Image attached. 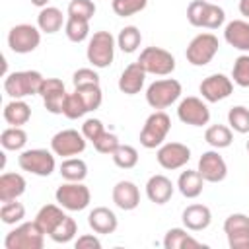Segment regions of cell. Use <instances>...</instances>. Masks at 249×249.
Masks as SVG:
<instances>
[{
    "label": "cell",
    "instance_id": "cell-23",
    "mask_svg": "<svg viewBox=\"0 0 249 249\" xmlns=\"http://www.w3.org/2000/svg\"><path fill=\"white\" fill-rule=\"evenodd\" d=\"M25 177L21 173H2L0 175V202L18 200L25 193Z\"/></svg>",
    "mask_w": 249,
    "mask_h": 249
},
{
    "label": "cell",
    "instance_id": "cell-35",
    "mask_svg": "<svg viewBox=\"0 0 249 249\" xmlns=\"http://www.w3.org/2000/svg\"><path fill=\"white\" fill-rule=\"evenodd\" d=\"M113 161L117 167L121 169H132L136 163H138V150L134 146H128V144H121L115 154H113Z\"/></svg>",
    "mask_w": 249,
    "mask_h": 249
},
{
    "label": "cell",
    "instance_id": "cell-49",
    "mask_svg": "<svg viewBox=\"0 0 249 249\" xmlns=\"http://www.w3.org/2000/svg\"><path fill=\"white\" fill-rule=\"evenodd\" d=\"M228 245L230 249H249V231H239V233H230Z\"/></svg>",
    "mask_w": 249,
    "mask_h": 249
},
{
    "label": "cell",
    "instance_id": "cell-51",
    "mask_svg": "<svg viewBox=\"0 0 249 249\" xmlns=\"http://www.w3.org/2000/svg\"><path fill=\"white\" fill-rule=\"evenodd\" d=\"M239 14L249 19V0H239Z\"/></svg>",
    "mask_w": 249,
    "mask_h": 249
},
{
    "label": "cell",
    "instance_id": "cell-53",
    "mask_svg": "<svg viewBox=\"0 0 249 249\" xmlns=\"http://www.w3.org/2000/svg\"><path fill=\"white\" fill-rule=\"evenodd\" d=\"M245 148H247V152H249V140H247V144H245Z\"/></svg>",
    "mask_w": 249,
    "mask_h": 249
},
{
    "label": "cell",
    "instance_id": "cell-3",
    "mask_svg": "<svg viewBox=\"0 0 249 249\" xmlns=\"http://www.w3.org/2000/svg\"><path fill=\"white\" fill-rule=\"evenodd\" d=\"M115 45H117V39L109 31H95L88 43V49H86L88 62L93 68L111 66V62L115 58Z\"/></svg>",
    "mask_w": 249,
    "mask_h": 249
},
{
    "label": "cell",
    "instance_id": "cell-21",
    "mask_svg": "<svg viewBox=\"0 0 249 249\" xmlns=\"http://www.w3.org/2000/svg\"><path fill=\"white\" fill-rule=\"evenodd\" d=\"M146 196L154 204H165L173 196V183L165 175H152L146 183Z\"/></svg>",
    "mask_w": 249,
    "mask_h": 249
},
{
    "label": "cell",
    "instance_id": "cell-33",
    "mask_svg": "<svg viewBox=\"0 0 249 249\" xmlns=\"http://www.w3.org/2000/svg\"><path fill=\"white\" fill-rule=\"evenodd\" d=\"M64 33H66V37L72 43H82L89 35V21L88 19H82V18L68 16V19L64 23Z\"/></svg>",
    "mask_w": 249,
    "mask_h": 249
},
{
    "label": "cell",
    "instance_id": "cell-6",
    "mask_svg": "<svg viewBox=\"0 0 249 249\" xmlns=\"http://www.w3.org/2000/svg\"><path fill=\"white\" fill-rule=\"evenodd\" d=\"M169 128H171V119L167 117V113H163V111H154V113L146 119L144 126H142V130H140V144H142L144 148H148V150L160 148V146L163 144V140L167 138Z\"/></svg>",
    "mask_w": 249,
    "mask_h": 249
},
{
    "label": "cell",
    "instance_id": "cell-17",
    "mask_svg": "<svg viewBox=\"0 0 249 249\" xmlns=\"http://www.w3.org/2000/svg\"><path fill=\"white\" fill-rule=\"evenodd\" d=\"M183 226L191 231H202L212 222V212L204 204H189L181 214Z\"/></svg>",
    "mask_w": 249,
    "mask_h": 249
},
{
    "label": "cell",
    "instance_id": "cell-10",
    "mask_svg": "<svg viewBox=\"0 0 249 249\" xmlns=\"http://www.w3.org/2000/svg\"><path fill=\"white\" fill-rule=\"evenodd\" d=\"M41 43V29L31 23L14 25L8 33V47L18 54L33 53Z\"/></svg>",
    "mask_w": 249,
    "mask_h": 249
},
{
    "label": "cell",
    "instance_id": "cell-19",
    "mask_svg": "<svg viewBox=\"0 0 249 249\" xmlns=\"http://www.w3.org/2000/svg\"><path fill=\"white\" fill-rule=\"evenodd\" d=\"M224 39L230 47L249 53V21L245 19H233L224 29Z\"/></svg>",
    "mask_w": 249,
    "mask_h": 249
},
{
    "label": "cell",
    "instance_id": "cell-9",
    "mask_svg": "<svg viewBox=\"0 0 249 249\" xmlns=\"http://www.w3.org/2000/svg\"><path fill=\"white\" fill-rule=\"evenodd\" d=\"M218 39L212 33H198L196 37L191 39V43L187 45L185 56L193 66H206L218 53Z\"/></svg>",
    "mask_w": 249,
    "mask_h": 249
},
{
    "label": "cell",
    "instance_id": "cell-25",
    "mask_svg": "<svg viewBox=\"0 0 249 249\" xmlns=\"http://www.w3.org/2000/svg\"><path fill=\"white\" fill-rule=\"evenodd\" d=\"M4 121L12 126H21L31 119V107L23 99H12L4 105Z\"/></svg>",
    "mask_w": 249,
    "mask_h": 249
},
{
    "label": "cell",
    "instance_id": "cell-54",
    "mask_svg": "<svg viewBox=\"0 0 249 249\" xmlns=\"http://www.w3.org/2000/svg\"><path fill=\"white\" fill-rule=\"evenodd\" d=\"M208 2H212V0H208Z\"/></svg>",
    "mask_w": 249,
    "mask_h": 249
},
{
    "label": "cell",
    "instance_id": "cell-16",
    "mask_svg": "<svg viewBox=\"0 0 249 249\" xmlns=\"http://www.w3.org/2000/svg\"><path fill=\"white\" fill-rule=\"evenodd\" d=\"M198 173L206 183H220L228 175V165L218 150H208L198 158Z\"/></svg>",
    "mask_w": 249,
    "mask_h": 249
},
{
    "label": "cell",
    "instance_id": "cell-8",
    "mask_svg": "<svg viewBox=\"0 0 249 249\" xmlns=\"http://www.w3.org/2000/svg\"><path fill=\"white\" fill-rule=\"evenodd\" d=\"M146 74L167 76L175 70V56L161 47H146L136 60Z\"/></svg>",
    "mask_w": 249,
    "mask_h": 249
},
{
    "label": "cell",
    "instance_id": "cell-38",
    "mask_svg": "<svg viewBox=\"0 0 249 249\" xmlns=\"http://www.w3.org/2000/svg\"><path fill=\"white\" fill-rule=\"evenodd\" d=\"M226 21V12L214 4V2H206V8H204V16H202V23L200 27H206V29H218L222 23Z\"/></svg>",
    "mask_w": 249,
    "mask_h": 249
},
{
    "label": "cell",
    "instance_id": "cell-14",
    "mask_svg": "<svg viewBox=\"0 0 249 249\" xmlns=\"http://www.w3.org/2000/svg\"><path fill=\"white\" fill-rule=\"evenodd\" d=\"M198 91L202 93V97L208 103H218V101H222V99H226V97L231 95L233 82L226 74H210V76H206L200 82Z\"/></svg>",
    "mask_w": 249,
    "mask_h": 249
},
{
    "label": "cell",
    "instance_id": "cell-32",
    "mask_svg": "<svg viewBox=\"0 0 249 249\" xmlns=\"http://www.w3.org/2000/svg\"><path fill=\"white\" fill-rule=\"evenodd\" d=\"M60 175L64 181H84L88 175V165L80 158H66L60 163Z\"/></svg>",
    "mask_w": 249,
    "mask_h": 249
},
{
    "label": "cell",
    "instance_id": "cell-27",
    "mask_svg": "<svg viewBox=\"0 0 249 249\" xmlns=\"http://www.w3.org/2000/svg\"><path fill=\"white\" fill-rule=\"evenodd\" d=\"M163 247L165 249H196V247H204V245L198 239H195L191 233H187V230L171 228L163 237Z\"/></svg>",
    "mask_w": 249,
    "mask_h": 249
},
{
    "label": "cell",
    "instance_id": "cell-36",
    "mask_svg": "<svg viewBox=\"0 0 249 249\" xmlns=\"http://www.w3.org/2000/svg\"><path fill=\"white\" fill-rule=\"evenodd\" d=\"M25 218V206L18 200H8V202H2V208H0V220L8 226H14V224H19L21 220Z\"/></svg>",
    "mask_w": 249,
    "mask_h": 249
},
{
    "label": "cell",
    "instance_id": "cell-11",
    "mask_svg": "<svg viewBox=\"0 0 249 249\" xmlns=\"http://www.w3.org/2000/svg\"><path fill=\"white\" fill-rule=\"evenodd\" d=\"M51 150L60 158H72L86 150V136L74 128L56 132L51 138Z\"/></svg>",
    "mask_w": 249,
    "mask_h": 249
},
{
    "label": "cell",
    "instance_id": "cell-20",
    "mask_svg": "<svg viewBox=\"0 0 249 249\" xmlns=\"http://www.w3.org/2000/svg\"><path fill=\"white\" fill-rule=\"evenodd\" d=\"M144 80H146L144 68H142L138 62H132V64H128V66L123 70V74H121V78H119V89H121L124 95H136V93L142 89Z\"/></svg>",
    "mask_w": 249,
    "mask_h": 249
},
{
    "label": "cell",
    "instance_id": "cell-15",
    "mask_svg": "<svg viewBox=\"0 0 249 249\" xmlns=\"http://www.w3.org/2000/svg\"><path fill=\"white\" fill-rule=\"evenodd\" d=\"M156 160L163 169H181L191 160V150L181 142H165L158 148Z\"/></svg>",
    "mask_w": 249,
    "mask_h": 249
},
{
    "label": "cell",
    "instance_id": "cell-47",
    "mask_svg": "<svg viewBox=\"0 0 249 249\" xmlns=\"http://www.w3.org/2000/svg\"><path fill=\"white\" fill-rule=\"evenodd\" d=\"M105 132V126L99 119H86L82 124V134L86 136V140H89L91 144Z\"/></svg>",
    "mask_w": 249,
    "mask_h": 249
},
{
    "label": "cell",
    "instance_id": "cell-39",
    "mask_svg": "<svg viewBox=\"0 0 249 249\" xmlns=\"http://www.w3.org/2000/svg\"><path fill=\"white\" fill-rule=\"evenodd\" d=\"M148 6V0H113L111 8L119 18H128L142 12Z\"/></svg>",
    "mask_w": 249,
    "mask_h": 249
},
{
    "label": "cell",
    "instance_id": "cell-5",
    "mask_svg": "<svg viewBox=\"0 0 249 249\" xmlns=\"http://www.w3.org/2000/svg\"><path fill=\"white\" fill-rule=\"evenodd\" d=\"M54 152H49L45 148H31V150H23L19 156H18V165L27 171V173H33L37 177H49L54 167H56V161H54Z\"/></svg>",
    "mask_w": 249,
    "mask_h": 249
},
{
    "label": "cell",
    "instance_id": "cell-50",
    "mask_svg": "<svg viewBox=\"0 0 249 249\" xmlns=\"http://www.w3.org/2000/svg\"><path fill=\"white\" fill-rule=\"evenodd\" d=\"M74 247H76V249H99V247H101V241H99L95 235L84 233V235H80V237L74 241Z\"/></svg>",
    "mask_w": 249,
    "mask_h": 249
},
{
    "label": "cell",
    "instance_id": "cell-1",
    "mask_svg": "<svg viewBox=\"0 0 249 249\" xmlns=\"http://www.w3.org/2000/svg\"><path fill=\"white\" fill-rule=\"evenodd\" d=\"M43 74L37 70H19L12 72L4 80V91L12 99H23L27 95H35L41 89L43 84Z\"/></svg>",
    "mask_w": 249,
    "mask_h": 249
},
{
    "label": "cell",
    "instance_id": "cell-48",
    "mask_svg": "<svg viewBox=\"0 0 249 249\" xmlns=\"http://www.w3.org/2000/svg\"><path fill=\"white\" fill-rule=\"evenodd\" d=\"M208 0H193L187 8V19L193 27H200L202 23V16H204V8H206Z\"/></svg>",
    "mask_w": 249,
    "mask_h": 249
},
{
    "label": "cell",
    "instance_id": "cell-31",
    "mask_svg": "<svg viewBox=\"0 0 249 249\" xmlns=\"http://www.w3.org/2000/svg\"><path fill=\"white\" fill-rule=\"evenodd\" d=\"M142 43V33L136 25H126L119 31L117 35V47L123 51V53H134Z\"/></svg>",
    "mask_w": 249,
    "mask_h": 249
},
{
    "label": "cell",
    "instance_id": "cell-28",
    "mask_svg": "<svg viewBox=\"0 0 249 249\" xmlns=\"http://www.w3.org/2000/svg\"><path fill=\"white\" fill-rule=\"evenodd\" d=\"M62 23H64V16H62V12L58 8H54V6L41 8V12L37 16V27L43 33H49V35L56 33V31H60Z\"/></svg>",
    "mask_w": 249,
    "mask_h": 249
},
{
    "label": "cell",
    "instance_id": "cell-40",
    "mask_svg": "<svg viewBox=\"0 0 249 249\" xmlns=\"http://www.w3.org/2000/svg\"><path fill=\"white\" fill-rule=\"evenodd\" d=\"M231 78L239 88H249V54H239L233 60Z\"/></svg>",
    "mask_w": 249,
    "mask_h": 249
},
{
    "label": "cell",
    "instance_id": "cell-41",
    "mask_svg": "<svg viewBox=\"0 0 249 249\" xmlns=\"http://www.w3.org/2000/svg\"><path fill=\"white\" fill-rule=\"evenodd\" d=\"M86 113H89L88 111V107H86V103H84V99L80 97V93L74 89V93H68V97H66V105H64V117L66 119H80V117H84Z\"/></svg>",
    "mask_w": 249,
    "mask_h": 249
},
{
    "label": "cell",
    "instance_id": "cell-13",
    "mask_svg": "<svg viewBox=\"0 0 249 249\" xmlns=\"http://www.w3.org/2000/svg\"><path fill=\"white\" fill-rule=\"evenodd\" d=\"M177 117L185 124L204 126L210 121V109L200 97H185L177 107Z\"/></svg>",
    "mask_w": 249,
    "mask_h": 249
},
{
    "label": "cell",
    "instance_id": "cell-46",
    "mask_svg": "<svg viewBox=\"0 0 249 249\" xmlns=\"http://www.w3.org/2000/svg\"><path fill=\"white\" fill-rule=\"evenodd\" d=\"M74 88H84V86H99V74L91 68H78L72 76Z\"/></svg>",
    "mask_w": 249,
    "mask_h": 249
},
{
    "label": "cell",
    "instance_id": "cell-22",
    "mask_svg": "<svg viewBox=\"0 0 249 249\" xmlns=\"http://www.w3.org/2000/svg\"><path fill=\"white\" fill-rule=\"evenodd\" d=\"M88 224L95 233H113L119 226V220L115 216L113 210H109L107 206H97L88 214Z\"/></svg>",
    "mask_w": 249,
    "mask_h": 249
},
{
    "label": "cell",
    "instance_id": "cell-45",
    "mask_svg": "<svg viewBox=\"0 0 249 249\" xmlns=\"http://www.w3.org/2000/svg\"><path fill=\"white\" fill-rule=\"evenodd\" d=\"M121 146V142H119V136L117 134H113V132H103L95 142H93V148L99 152V154H107V156H113L115 154V150Z\"/></svg>",
    "mask_w": 249,
    "mask_h": 249
},
{
    "label": "cell",
    "instance_id": "cell-43",
    "mask_svg": "<svg viewBox=\"0 0 249 249\" xmlns=\"http://www.w3.org/2000/svg\"><path fill=\"white\" fill-rule=\"evenodd\" d=\"M95 14V4L91 0H70L68 4V16L82 18V19H91Z\"/></svg>",
    "mask_w": 249,
    "mask_h": 249
},
{
    "label": "cell",
    "instance_id": "cell-4",
    "mask_svg": "<svg viewBox=\"0 0 249 249\" xmlns=\"http://www.w3.org/2000/svg\"><path fill=\"white\" fill-rule=\"evenodd\" d=\"M183 93V88L177 80L173 78H163V80H156L148 86L146 89V101L152 109L161 111L169 105H173Z\"/></svg>",
    "mask_w": 249,
    "mask_h": 249
},
{
    "label": "cell",
    "instance_id": "cell-34",
    "mask_svg": "<svg viewBox=\"0 0 249 249\" xmlns=\"http://www.w3.org/2000/svg\"><path fill=\"white\" fill-rule=\"evenodd\" d=\"M228 124L231 130L239 132V134H247L249 132V109L243 105H235L228 111Z\"/></svg>",
    "mask_w": 249,
    "mask_h": 249
},
{
    "label": "cell",
    "instance_id": "cell-18",
    "mask_svg": "<svg viewBox=\"0 0 249 249\" xmlns=\"http://www.w3.org/2000/svg\"><path fill=\"white\" fill-rule=\"evenodd\" d=\"M113 202L121 210H134L140 204V191L132 181H119L113 187Z\"/></svg>",
    "mask_w": 249,
    "mask_h": 249
},
{
    "label": "cell",
    "instance_id": "cell-7",
    "mask_svg": "<svg viewBox=\"0 0 249 249\" xmlns=\"http://www.w3.org/2000/svg\"><path fill=\"white\" fill-rule=\"evenodd\" d=\"M54 198L64 210L80 212V210L88 208V204L91 200V193L82 181H66L56 189Z\"/></svg>",
    "mask_w": 249,
    "mask_h": 249
},
{
    "label": "cell",
    "instance_id": "cell-12",
    "mask_svg": "<svg viewBox=\"0 0 249 249\" xmlns=\"http://www.w3.org/2000/svg\"><path fill=\"white\" fill-rule=\"evenodd\" d=\"M39 95L43 97V105L49 113L53 115H62L64 113V105H66V89H64V82L58 78H45L39 89Z\"/></svg>",
    "mask_w": 249,
    "mask_h": 249
},
{
    "label": "cell",
    "instance_id": "cell-29",
    "mask_svg": "<svg viewBox=\"0 0 249 249\" xmlns=\"http://www.w3.org/2000/svg\"><path fill=\"white\" fill-rule=\"evenodd\" d=\"M204 140L214 148V150H222V148H228L233 140V134H231V128L226 126V124H212L206 128L204 132Z\"/></svg>",
    "mask_w": 249,
    "mask_h": 249
},
{
    "label": "cell",
    "instance_id": "cell-30",
    "mask_svg": "<svg viewBox=\"0 0 249 249\" xmlns=\"http://www.w3.org/2000/svg\"><path fill=\"white\" fill-rule=\"evenodd\" d=\"M0 144L4 150H12V152L23 150V146L27 144V132L21 126H8L0 134Z\"/></svg>",
    "mask_w": 249,
    "mask_h": 249
},
{
    "label": "cell",
    "instance_id": "cell-24",
    "mask_svg": "<svg viewBox=\"0 0 249 249\" xmlns=\"http://www.w3.org/2000/svg\"><path fill=\"white\" fill-rule=\"evenodd\" d=\"M202 187H204V179L198 173V169L181 171V175L177 179V189L185 198H196L202 193Z\"/></svg>",
    "mask_w": 249,
    "mask_h": 249
},
{
    "label": "cell",
    "instance_id": "cell-52",
    "mask_svg": "<svg viewBox=\"0 0 249 249\" xmlns=\"http://www.w3.org/2000/svg\"><path fill=\"white\" fill-rule=\"evenodd\" d=\"M33 6H37V8H45L47 4H49V0H29Z\"/></svg>",
    "mask_w": 249,
    "mask_h": 249
},
{
    "label": "cell",
    "instance_id": "cell-44",
    "mask_svg": "<svg viewBox=\"0 0 249 249\" xmlns=\"http://www.w3.org/2000/svg\"><path fill=\"white\" fill-rule=\"evenodd\" d=\"M239 231H249V216L247 214H230L224 222V233H239Z\"/></svg>",
    "mask_w": 249,
    "mask_h": 249
},
{
    "label": "cell",
    "instance_id": "cell-2",
    "mask_svg": "<svg viewBox=\"0 0 249 249\" xmlns=\"http://www.w3.org/2000/svg\"><path fill=\"white\" fill-rule=\"evenodd\" d=\"M45 231L37 222H23L6 233L4 247L6 249H43Z\"/></svg>",
    "mask_w": 249,
    "mask_h": 249
},
{
    "label": "cell",
    "instance_id": "cell-26",
    "mask_svg": "<svg viewBox=\"0 0 249 249\" xmlns=\"http://www.w3.org/2000/svg\"><path fill=\"white\" fill-rule=\"evenodd\" d=\"M66 218V214L62 212V206L58 204H45V206H41L39 208V212H37V216H35V222L39 224V228L49 235L62 220Z\"/></svg>",
    "mask_w": 249,
    "mask_h": 249
},
{
    "label": "cell",
    "instance_id": "cell-42",
    "mask_svg": "<svg viewBox=\"0 0 249 249\" xmlns=\"http://www.w3.org/2000/svg\"><path fill=\"white\" fill-rule=\"evenodd\" d=\"M76 91L84 99L88 111H95L103 101V93H101L99 86H84V88H76Z\"/></svg>",
    "mask_w": 249,
    "mask_h": 249
},
{
    "label": "cell",
    "instance_id": "cell-37",
    "mask_svg": "<svg viewBox=\"0 0 249 249\" xmlns=\"http://www.w3.org/2000/svg\"><path fill=\"white\" fill-rule=\"evenodd\" d=\"M76 231H78V226H76L74 218H70V216L66 214V218L49 233V237H51L54 243H68V241L74 239Z\"/></svg>",
    "mask_w": 249,
    "mask_h": 249
}]
</instances>
